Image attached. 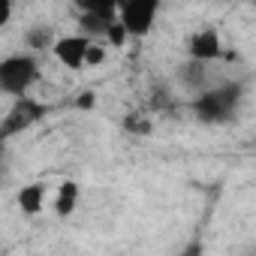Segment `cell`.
<instances>
[{
	"mask_svg": "<svg viewBox=\"0 0 256 256\" xmlns=\"http://www.w3.org/2000/svg\"><path fill=\"white\" fill-rule=\"evenodd\" d=\"M106 40H108V46H114V48H120L126 40H130V34H126V28L120 24V18L108 28V34H106Z\"/></svg>",
	"mask_w": 256,
	"mask_h": 256,
	"instance_id": "4fadbf2b",
	"label": "cell"
},
{
	"mask_svg": "<svg viewBox=\"0 0 256 256\" xmlns=\"http://www.w3.org/2000/svg\"><path fill=\"white\" fill-rule=\"evenodd\" d=\"M157 10H160L157 0H126V4H120V24L126 28L130 36L139 40V36L151 34Z\"/></svg>",
	"mask_w": 256,
	"mask_h": 256,
	"instance_id": "277c9868",
	"label": "cell"
},
{
	"mask_svg": "<svg viewBox=\"0 0 256 256\" xmlns=\"http://www.w3.org/2000/svg\"><path fill=\"white\" fill-rule=\"evenodd\" d=\"M46 114H48V106H46V102H40V100H34V96H18V100L12 102V108L6 112V118H4L0 136H4V139H12L16 133H24L28 126H34L36 120H42Z\"/></svg>",
	"mask_w": 256,
	"mask_h": 256,
	"instance_id": "3957f363",
	"label": "cell"
},
{
	"mask_svg": "<svg viewBox=\"0 0 256 256\" xmlns=\"http://www.w3.org/2000/svg\"><path fill=\"white\" fill-rule=\"evenodd\" d=\"M88 48H90V40L88 36H60L58 46H54V58L70 66V70H78L84 66L88 60Z\"/></svg>",
	"mask_w": 256,
	"mask_h": 256,
	"instance_id": "8992f818",
	"label": "cell"
},
{
	"mask_svg": "<svg viewBox=\"0 0 256 256\" xmlns=\"http://www.w3.org/2000/svg\"><path fill=\"white\" fill-rule=\"evenodd\" d=\"M102 60H106V48H102L100 42H90V48H88V60H84V64H94V66H96V64H102Z\"/></svg>",
	"mask_w": 256,
	"mask_h": 256,
	"instance_id": "5bb4252c",
	"label": "cell"
},
{
	"mask_svg": "<svg viewBox=\"0 0 256 256\" xmlns=\"http://www.w3.org/2000/svg\"><path fill=\"white\" fill-rule=\"evenodd\" d=\"M238 102H241V88L238 84H217V88L202 90L190 102V108L202 124H226L238 112Z\"/></svg>",
	"mask_w": 256,
	"mask_h": 256,
	"instance_id": "6da1fadb",
	"label": "cell"
},
{
	"mask_svg": "<svg viewBox=\"0 0 256 256\" xmlns=\"http://www.w3.org/2000/svg\"><path fill=\"white\" fill-rule=\"evenodd\" d=\"M94 102H96V96H94V90H84L78 100H76V106L78 108H94Z\"/></svg>",
	"mask_w": 256,
	"mask_h": 256,
	"instance_id": "9a60e30c",
	"label": "cell"
},
{
	"mask_svg": "<svg viewBox=\"0 0 256 256\" xmlns=\"http://www.w3.org/2000/svg\"><path fill=\"white\" fill-rule=\"evenodd\" d=\"M205 78H208L205 64H199V60H187V64L181 66V82H184L187 88H202Z\"/></svg>",
	"mask_w": 256,
	"mask_h": 256,
	"instance_id": "9c48e42d",
	"label": "cell"
},
{
	"mask_svg": "<svg viewBox=\"0 0 256 256\" xmlns=\"http://www.w3.org/2000/svg\"><path fill=\"white\" fill-rule=\"evenodd\" d=\"M40 82V64L34 54H12L0 60V88L10 96H24Z\"/></svg>",
	"mask_w": 256,
	"mask_h": 256,
	"instance_id": "7a4b0ae2",
	"label": "cell"
},
{
	"mask_svg": "<svg viewBox=\"0 0 256 256\" xmlns=\"http://www.w3.org/2000/svg\"><path fill=\"white\" fill-rule=\"evenodd\" d=\"M199 253H202V247H199V244H190V247H187L181 256H199Z\"/></svg>",
	"mask_w": 256,
	"mask_h": 256,
	"instance_id": "2e32d148",
	"label": "cell"
},
{
	"mask_svg": "<svg viewBox=\"0 0 256 256\" xmlns=\"http://www.w3.org/2000/svg\"><path fill=\"white\" fill-rule=\"evenodd\" d=\"M78 205V184L76 181H64L60 190H58V202H54V211L60 217H70Z\"/></svg>",
	"mask_w": 256,
	"mask_h": 256,
	"instance_id": "ba28073f",
	"label": "cell"
},
{
	"mask_svg": "<svg viewBox=\"0 0 256 256\" xmlns=\"http://www.w3.org/2000/svg\"><path fill=\"white\" fill-rule=\"evenodd\" d=\"M28 46L30 48H36V52H42V48H52L54 52V46H58V40H54V34H52V28H34V30H28Z\"/></svg>",
	"mask_w": 256,
	"mask_h": 256,
	"instance_id": "30bf717a",
	"label": "cell"
},
{
	"mask_svg": "<svg viewBox=\"0 0 256 256\" xmlns=\"http://www.w3.org/2000/svg\"><path fill=\"white\" fill-rule=\"evenodd\" d=\"M187 54H190V60H199V64H208V60H217V58L223 54V42H220V36H217V30H211V28H205V30H199V34H193V36L187 40Z\"/></svg>",
	"mask_w": 256,
	"mask_h": 256,
	"instance_id": "5b68a950",
	"label": "cell"
},
{
	"mask_svg": "<svg viewBox=\"0 0 256 256\" xmlns=\"http://www.w3.org/2000/svg\"><path fill=\"white\" fill-rule=\"evenodd\" d=\"M78 24H82V30H84V34H90V36H106V34H108V28H112L114 22H106V18H100V16L82 12Z\"/></svg>",
	"mask_w": 256,
	"mask_h": 256,
	"instance_id": "8fae6325",
	"label": "cell"
},
{
	"mask_svg": "<svg viewBox=\"0 0 256 256\" xmlns=\"http://www.w3.org/2000/svg\"><path fill=\"white\" fill-rule=\"evenodd\" d=\"M10 12H12V6L4 4V12H0V24H6V22H10Z\"/></svg>",
	"mask_w": 256,
	"mask_h": 256,
	"instance_id": "e0dca14e",
	"label": "cell"
},
{
	"mask_svg": "<svg viewBox=\"0 0 256 256\" xmlns=\"http://www.w3.org/2000/svg\"><path fill=\"white\" fill-rule=\"evenodd\" d=\"M42 196H46V187L42 184H28L18 190V205L24 214H40L42 211Z\"/></svg>",
	"mask_w": 256,
	"mask_h": 256,
	"instance_id": "52a82bcc",
	"label": "cell"
},
{
	"mask_svg": "<svg viewBox=\"0 0 256 256\" xmlns=\"http://www.w3.org/2000/svg\"><path fill=\"white\" fill-rule=\"evenodd\" d=\"M120 126L126 133H136V136H148L154 126H151V120H145V118H139V114H130V118H124L120 120Z\"/></svg>",
	"mask_w": 256,
	"mask_h": 256,
	"instance_id": "7c38bea8",
	"label": "cell"
}]
</instances>
